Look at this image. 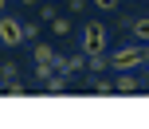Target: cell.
<instances>
[{"instance_id":"6da1fadb","label":"cell","mask_w":149,"mask_h":129,"mask_svg":"<svg viewBox=\"0 0 149 129\" xmlns=\"http://www.w3.org/2000/svg\"><path fill=\"white\" fill-rule=\"evenodd\" d=\"M20 35H24V31H20V23H12V20H4V23H0V39H4V43H20Z\"/></svg>"},{"instance_id":"7a4b0ae2","label":"cell","mask_w":149,"mask_h":129,"mask_svg":"<svg viewBox=\"0 0 149 129\" xmlns=\"http://www.w3.org/2000/svg\"><path fill=\"white\" fill-rule=\"evenodd\" d=\"M86 47H90V51H98V47H102V31H98V28L86 31Z\"/></svg>"},{"instance_id":"3957f363","label":"cell","mask_w":149,"mask_h":129,"mask_svg":"<svg viewBox=\"0 0 149 129\" xmlns=\"http://www.w3.org/2000/svg\"><path fill=\"white\" fill-rule=\"evenodd\" d=\"M134 59H137L134 51H118V59H114V63H122V67H126V63H134Z\"/></svg>"},{"instance_id":"277c9868","label":"cell","mask_w":149,"mask_h":129,"mask_svg":"<svg viewBox=\"0 0 149 129\" xmlns=\"http://www.w3.org/2000/svg\"><path fill=\"white\" fill-rule=\"evenodd\" d=\"M0 8H4V0H0Z\"/></svg>"}]
</instances>
